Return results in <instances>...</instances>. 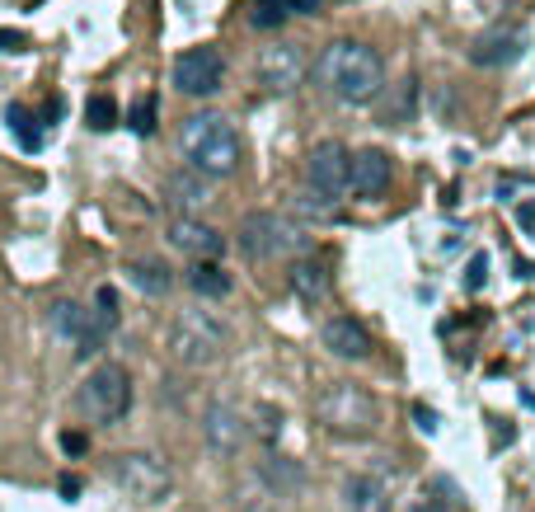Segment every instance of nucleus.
<instances>
[{"label":"nucleus","instance_id":"nucleus-1","mask_svg":"<svg viewBox=\"0 0 535 512\" xmlns=\"http://www.w3.org/2000/svg\"><path fill=\"white\" fill-rule=\"evenodd\" d=\"M315 85H320L329 99L338 104H376L385 94V62L381 52L367 43H352V38H338L315 57Z\"/></svg>","mask_w":535,"mask_h":512},{"label":"nucleus","instance_id":"nucleus-2","mask_svg":"<svg viewBox=\"0 0 535 512\" xmlns=\"http://www.w3.org/2000/svg\"><path fill=\"white\" fill-rule=\"evenodd\" d=\"M179 151H184L188 170L202 174V179H226V174L240 170V132L226 113H193L179 127Z\"/></svg>","mask_w":535,"mask_h":512},{"label":"nucleus","instance_id":"nucleus-3","mask_svg":"<svg viewBox=\"0 0 535 512\" xmlns=\"http://www.w3.org/2000/svg\"><path fill=\"white\" fill-rule=\"evenodd\" d=\"M52 329H57L62 343H71L76 357H94L108 343V334L118 329V292L99 287L94 292V311H85L76 301H57L52 306Z\"/></svg>","mask_w":535,"mask_h":512},{"label":"nucleus","instance_id":"nucleus-4","mask_svg":"<svg viewBox=\"0 0 535 512\" xmlns=\"http://www.w3.org/2000/svg\"><path fill=\"white\" fill-rule=\"evenodd\" d=\"M315 414H320V423L338 437H371L376 433V423H381V409H376V400H371V390L352 386V381L324 386Z\"/></svg>","mask_w":535,"mask_h":512},{"label":"nucleus","instance_id":"nucleus-5","mask_svg":"<svg viewBox=\"0 0 535 512\" xmlns=\"http://www.w3.org/2000/svg\"><path fill=\"white\" fill-rule=\"evenodd\" d=\"M240 249L249 259H296L310 249L306 226H296L291 217H277V212H249L240 221Z\"/></svg>","mask_w":535,"mask_h":512},{"label":"nucleus","instance_id":"nucleus-6","mask_svg":"<svg viewBox=\"0 0 535 512\" xmlns=\"http://www.w3.org/2000/svg\"><path fill=\"white\" fill-rule=\"evenodd\" d=\"M76 409L90 423H118L132 409V376L118 362H99L76 390Z\"/></svg>","mask_w":535,"mask_h":512},{"label":"nucleus","instance_id":"nucleus-7","mask_svg":"<svg viewBox=\"0 0 535 512\" xmlns=\"http://www.w3.org/2000/svg\"><path fill=\"white\" fill-rule=\"evenodd\" d=\"M226 343H230V329L212 311H184L169 325V353L179 357L184 367H212L216 357L226 353Z\"/></svg>","mask_w":535,"mask_h":512},{"label":"nucleus","instance_id":"nucleus-8","mask_svg":"<svg viewBox=\"0 0 535 512\" xmlns=\"http://www.w3.org/2000/svg\"><path fill=\"white\" fill-rule=\"evenodd\" d=\"M174 90L188 94V99H212L221 90V80H226V57L216 52V47H188L184 57H174Z\"/></svg>","mask_w":535,"mask_h":512},{"label":"nucleus","instance_id":"nucleus-9","mask_svg":"<svg viewBox=\"0 0 535 512\" xmlns=\"http://www.w3.org/2000/svg\"><path fill=\"white\" fill-rule=\"evenodd\" d=\"M348 170H352V151L343 141H320L306 160V184L315 198L338 202L348 193Z\"/></svg>","mask_w":535,"mask_h":512},{"label":"nucleus","instance_id":"nucleus-10","mask_svg":"<svg viewBox=\"0 0 535 512\" xmlns=\"http://www.w3.org/2000/svg\"><path fill=\"white\" fill-rule=\"evenodd\" d=\"M113 480H118V489H123L127 498H137V503H160V498L169 494V470L155 461V456H141V451H132V456H118L113 461Z\"/></svg>","mask_w":535,"mask_h":512},{"label":"nucleus","instance_id":"nucleus-11","mask_svg":"<svg viewBox=\"0 0 535 512\" xmlns=\"http://www.w3.org/2000/svg\"><path fill=\"white\" fill-rule=\"evenodd\" d=\"M254 76L268 94H291L301 80H306V52L301 43H273L259 52V62H254Z\"/></svg>","mask_w":535,"mask_h":512},{"label":"nucleus","instance_id":"nucleus-12","mask_svg":"<svg viewBox=\"0 0 535 512\" xmlns=\"http://www.w3.org/2000/svg\"><path fill=\"white\" fill-rule=\"evenodd\" d=\"M521 52H526V29H517V24H493V29H484L470 43V62L484 66V71H498V66L521 62Z\"/></svg>","mask_w":535,"mask_h":512},{"label":"nucleus","instance_id":"nucleus-13","mask_svg":"<svg viewBox=\"0 0 535 512\" xmlns=\"http://www.w3.org/2000/svg\"><path fill=\"white\" fill-rule=\"evenodd\" d=\"M169 245L193 254V264H216L221 249H226V235L207 226L202 217H174L169 221Z\"/></svg>","mask_w":535,"mask_h":512},{"label":"nucleus","instance_id":"nucleus-14","mask_svg":"<svg viewBox=\"0 0 535 512\" xmlns=\"http://www.w3.org/2000/svg\"><path fill=\"white\" fill-rule=\"evenodd\" d=\"M324 348L334 357H343V362H367L371 357V334L362 320H352V315H334L329 325H324Z\"/></svg>","mask_w":535,"mask_h":512},{"label":"nucleus","instance_id":"nucleus-15","mask_svg":"<svg viewBox=\"0 0 535 512\" xmlns=\"http://www.w3.org/2000/svg\"><path fill=\"white\" fill-rule=\"evenodd\" d=\"M348 188L357 198H381L390 188V156L367 146V151H352V170H348Z\"/></svg>","mask_w":535,"mask_h":512},{"label":"nucleus","instance_id":"nucleus-16","mask_svg":"<svg viewBox=\"0 0 535 512\" xmlns=\"http://www.w3.org/2000/svg\"><path fill=\"white\" fill-rule=\"evenodd\" d=\"M202 433H207L212 451L230 456V451H240V442H245V419H240V409H230V404H212L207 419H202Z\"/></svg>","mask_w":535,"mask_h":512},{"label":"nucleus","instance_id":"nucleus-17","mask_svg":"<svg viewBox=\"0 0 535 512\" xmlns=\"http://www.w3.org/2000/svg\"><path fill=\"white\" fill-rule=\"evenodd\" d=\"M165 198H169V207L179 212V217H198L202 207L212 202V184L202 179V174H169V184H165Z\"/></svg>","mask_w":535,"mask_h":512},{"label":"nucleus","instance_id":"nucleus-18","mask_svg":"<svg viewBox=\"0 0 535 512\" xmlns=\"http://www.w3.org/2000/svg\"><path fill=\"white\" fill-rule=\"evenodd\" d=\"M338 494H343V512H390V489L376 475H348Z\"/></svg>","mask_w":535,"mask_h":512},{"label":"nucleus","instance_id":"nucleus-19","mask_svg":"<svg viewBox=\"0 0 535 512\" xmlns=\"http://www.w3.org/2000/svg\"><path fill=\"white\" fill-rule=\"evenodd\" d=\"M287 278H291V287H296V296H301V301H310V306H315V301H324V296H329V287H334V282H329V268H324L320 259H296Z\"/></svg>","mask_w":535,"mask_h":512},{"label":"nucleus","instance_id":"nucleus-20","mask_svg":"<svg viewBox=\"0 0 535 512\" xmlns=\"http://www.w3.org/2000/svg\"><path fill=\"white\" fill-rule=\"evenodd\" d=\"M127 282L146 296H165L169 287H174V273H169L160 259H132V264H127Z\"/></svg>","mask_w":535,"mask_h":512},{"label":"nucleus","instance_id":"nucleus-21","mask_svg":"<svg viewBox=\"0 0 535 512\" xmlns=\"http://www.w3.org/2000/svg\"><path fill=\"white\" fill-rule=\"evenodd\" d=\"M184 282L198 296H207V301H221V296H230V273L221 264H193L184 273Z\"/></svg>","mask_w":535,"mask_h":512},{"label":"nucleus","instance_id":"nucleus-22","mask_svg":"<svg viewBox=\"0 0 535 512\" xmlns=\"http://www.w3.org/2000/svg\"><path fill=\"white\" fill-rule=\"evenodd\" d=\"M5 118H10V132L19 137V146H24V151H38V146H43V132H38V127H29L33 118H29V109H24V104H10V109H5Z\"/></svg>","mask_w":535,"mask_h":512},{"label":"nucleus","instance_id":"nucleus-23","mask_svg":"<svg viewBox=\"0 0 535 512\" xmlns=\"http://www.w3.org/2000/svg\"><path fill=\"white\" fill-rule=\"evenodd\" d=\"M85 123L94 132H108V127L118 123V104L108 99V94H90V104H85Z\"/></svg>","mask_w":535,"mask_h":512},{"label":"nucleus","instance_id":"nucleus-24","mask_svg":"<svg viewBox=\"0 0 535 512\" xmlns=\"http://www.w3.org/2000/svg\"><path fill=\"white\" fill-rule=\"evenodd\" d=\"M282 19H287V10H282L277 0H259V5L249 10V24H254V29H277Z\"/></svg>","mask_w":535,"mask_h":512},{"label":"nucleus","instance_id":"nucleus-25","mask_svg":"<svg viewBox=\"0 0 535 512\" xmlns=\"http://www.w3.org/2000/svg\"><path fill=\"white\" fill-rule=\"evenodd\" d=\"M127 123H132V132H137V137H151V132H155V99H137V109H132V118H127Z\"/></svg>","mask_w":535,"mask_h":512},{"label":"nucleus","instance_id":"nucleus-26","mask_svg":"<svg viewBox=\"0 0 535 512\" xmlns=\"http://www.w3.org/2000/svg\"><path fill=\"white\" fill-rule=\"evenodd\" d=\"M484 282H489V254H474L470 273H465V292H479Z\"/></svg>","mask_w":535,"mask_h":512},{"label":"nucleus","instance_id":"nucleus-27","mask_svg":"<svg viewBox=\"0 0 535 512\" xmlns=\"http://www.w3.org/2000/svg\"><path fill=\"white\" fill-rule=\"evenodd\" d=\"M277 5H282L287 15H315V10H320V0H277Z\"/></svg>","mask_w":535,"mask_h":512},{"label":"nucleus","instance_id":"nucleus-28","mask_svg":"<svg viewBox=\"0 0 535 512\" xmlns=\"http://www.w3.org/2000/svg\"><path fill=\"white\" fill-rule=\"evenodd\" d=\"M517 226L526 235H535V202H517Z\"/></svg>","mask_w":535,"mask_h":512},{"label":"nucleus","instance_id":"nucleus-29","mask_svg":"<svg viewBox=\"0 0 535 512\" xmlns=\"http://www.w3.org/2000/svg\"><path fill=\"white\" fill-rule=\"evenodd\" d=\"M62 447L71 451V456H80V451L90 447V437H85V433H62Z\"/></svg>","mask_w":535,"mask_h":512},{"label":"nucleus","instance_id":"nucleus-30","mask_svg":"<svg viewBox=\"0 0 535 512\" xmlns=\"http://www.w3.org/2000/svg\"><path fill=\"white\" fill-rule=\"evenodd\" d=\"M413 419H418V428H423V433H437V414H432V409H423V404H418V409H413Z\"/></svg>","mask_w":535,"mask_h":512},{"label":"nucleus","instance_id":"nucleus-31","mask_svg":"<svg viewBox=\"0 0 535 512\" xmlns=\"http://www.w3.org/2000/svg\"><path fill=\"white\" fill-rule=\"evenodd\" d=\"M0 52H24V33H0Z\"/></svg>","mask_w":535,"mask_h":512},{"label":"nucleus","instance_id":"nucleus-32","mask_svg":"<svg viewBox=\"0 0 535 512\" xmlns=\"http://www.w3.org/2000/svg\"><path fill=\"white\" fill-rule=\"evenodd\" d=\"M479 5H484V10H489V15H503V10H512V5H517V0H479Z\"/></svg>","mask_w":535,"mask_h":512},{"label":"nucleus","instance_id":"nucleus-33","mask_svg":"<svg viewBox=\"0 0 535 512\" xmlns=\"http://www.w3.org/2000/svg\"><path fill=\"white\" fill-rule=\"evenodd\" d=\"M62 494H66V498L80 494V480H76V475H66V480H62Z\"/></svg>","mask_w":535,"mask_h":512},{"label":"nucleus","instance_id":"nucleus-34","mask_svg":"<svg viewBox=\"0 0 535 512\" xmlns=\"http://www.w3.org/2000/svg\"><path fill=\"white\" fill-rule=\"evenodd\" d=\"M413 512H442V508H437V503H418V508H413Z\"/></svg>","mask_w":535,"mask_h":512}]
</instances>
